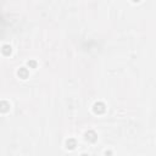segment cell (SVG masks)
<instances>
[{
	"label": "cell",
	"instance_id": "1",
	"mask_svg": "<svg viewBox=\"0 0 156 156\" xmlns=\"http://www.w3.org/2000/svg\"><path fill=\"white\" fill-rule=\"evenodd\" d=\"M105 111V105L102 102H96L94 105V112L95 114H102Z\"/></svg>",
	"mask_w": 156,
	"mask_h": 156
},
{
	"label": "cell",
	"instance_id": "2",
	"mask_svg": "<svg viewBox=\"0 0 156 156\" xmlns=\"http://www.w3.org/2000/svg\"><path fill=\"white\" fill-rule=\"evenodd\" d=\"M9 109H10V105H9L6 101L0 102V111H1V112H7Z\"/></svg>",
	"mask_w": 156,
	"mask_h": 156
},
{
	"label": "cell",
	"instance_id": "3",
	"mask_svg": "<svg viewBox=\"0 0 156 156\" xmlns=\"http://www.w3.org/2000/svg\"><path fill=\"white\" fill-rule=\"evenodd\" d=\"M87 139H88V140H90V142H95V140H96V134H95L94 132H92V130H90V132H88V133H87Z\"/></svg>",
	"mask_w": 156,
	"mask_h": 156
},
{
	"label": "cell",
	"instance_id": "4",
	"mask_svg": "<svg viewBox=\"0 0 156 156\" xmlns=\"http://www.w3.org/2000/svg\"><path fill=\"white\" fill-rule=\"evenodd\" d=\"M18 76H20L21 78H27V76H28V71L26 70V68H20V71H18Z\"/></svg>",
	"mask_w": 156,
	"mask_h": 156
},
{
	"label": "cell",
	"instance_id": "5",
	"mask_svg": "<svg viewBox=\"0 0 156 156\" xmlns=\"http://www.w3.org/2000/svg\"><path fill=\"white\" fill-rule=\"evenodd\" d=\"M1 51H3L4 55H10L11 54V47L10 45H4L3 49H1Z\"/></svg>",
	"mask_w": 156,
	"mask_h": 156
},
{
	"label": "cell",
	"instance_id": "6",
	"mask_svg": "<svg viewBox=\"0 0 156 156\" xmlns=\"http://www.w3.org/2000/svg\"><path fill=\"white\" fill-rule=\"evenodd\" d=\"M75 146H76V142H75V140H72V139H71V140H67V148H70V149H73Z\"/></svg>",
	"mask_w": 156,
	"mask_h": 156
},
{
	"label": "cell",
	"instance_id": "7",
	"mask_svg": "<svg viewBox=\"0 0 156 156\" xmlns=\"http://www.w3.org/2000/svg\"><path fill=\"white\" fill-rule=\"evenodd\" d=\"M35 65H37V63H35L34 61H29V62H28V66H31V67H35Z\"/></svg>",
	"mask_w": 156,
	"mask_h": 156
},
{
	"label": "cell",
	"instance_id": "8",
	"mask_svg": "<svg viewBox=\"0 0 156 156\" xmlns=\"http://www.w3.org/2000/svg\"><path fill=\"white\" fill-rule=\"evenodd\" d=\"M133 1H139V0H133Z\"/></svg>",
	"mask_w": 156,
	"mask_h": 156
}]
</instances>
